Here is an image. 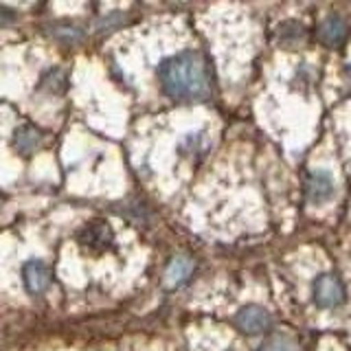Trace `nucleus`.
Listing matches in <instances>:
<instances>
[{"label": "nucleus", "mask_w": 351, "mask_h": 351, "mask_svg": "<svg viewBox=\"0 0 351 351\" xmlns=\"http://www.w3.org/2000/svg\"><path fill=\"white\" fill-rule=\"evenodd\" d=\"M162 93L173 101H206L213 93V77L208 62L197 51H182L158 66Z\"/></svg>", "instance_id": "obj_1"}, {"label": "nucleus", "mask_w": 351, "mask_h": 351, "mask_svg": "<svg viewBox=\"0 0 351 351\" xmlns=\"http://www.w3.org/2000/svg\"><path fill=\"white\" fill-rule=\"evenodd\" d=\"M305 195L312 204H325L334 200L336 195V180L334 176L325 169H312L305 176Z\"/></svg>", "instance_id": "obj_2"}, {"label": "nucleus", "mask_w": 351, "mask_h": 351, "mask_svg": "<svg viewBox=\"0 0 351 351\" xmlns=\"http://www.w3.org/2000/svg\"><path fill=\"white\" fill-rule=\"evenodd\" d=\"M312 292L316 305L323 307V310H332V307H338L345 301V288L334 274H318L314 279Z\"/></svg>", "instance_id": "obj_3"}, {"label": "nucleus", "mask_w": 351, "mask_h": 351, "mask_svg": "<svg viewBox=\"0 0 351 351\" xmlns=\"http://www.w3.org/2000/svg\"><path fill=\"white\" fill-rule=\"evenodd\" d=\"M235 325L244 332L246 336H257L268 332L272 325L270 312L261 305H244L235 314Z\"/></svg>", "instance_id": "obj_4"}, {"label": "nucleus", "mask_w": 351, "mask_h": 351, "mask_svg": "<svg viewBox=\"0 0 351 351\" xmlns=\"http://www.w3.org/2000/svg\"><path fill=\"white\" fill-rule=\"evenodd\" d=\"M80 244L86 248V250H106L110 244H112V230L110 226L104 222V219H93L90 224H86L82 230H80Z\"/></svg>", "instance_id": "obj_5"}, {"label": "nucleus", "mask_w": 351, "mask_h": 351, "mask_svg": "<svg viewBox=\"0 0 351 351\" xmlns=\"http://www.w3.org/2000/svg\"><path fill=\"white\" fill-rule=\"evenodd\" d=\"M22 281L29 294H42L51 285V268L44 261H27L22 266Z\"/></svg>", "instance_id": "obj_6"}, {"label": "nucleus", "mask_w": 351, "mask_h": 351, "mask_svg": "<svg viewBox=\"0 0 351 351\" xmlns=\"http://www.w3.org/2000/svg\"><path fill=\"white\" fill-rule=\"evenodd\" d=\"M318 38H321V42L327 44V47H338V44H343V40L347 38V22L338 16L323 20L321 27H318Z\"/></svg>", "instance_id": "obj_7"}, {"label": "nucleus", "mask_w": 351, "mask_h": 351, "mask_svg": "<svg viewBox=\"0 0 351 351\" xmlns=\"http://www.w3.org/2000/svg\"><path fill=\"white\" fill-rule=\"evenodd\" d=\"M40 143H42V134H40V130H36L33 125H22L14 134V147L22 156H31V154L40 147Z\"/></svg>", "instance_id": "obj_8"}, {"label": "nucleus", "mask_w": 351, "mask_h": 351, "mask_svg": "<svg viewBox=\"0 0 351 351\" xmlns=\"http://www.w3.org/2000/svg\"><path fill=\"white\" fill-rule=\"evenodd\" d=\"M191 272H193V261L184 255H178L169 263L167 272H165V283H167L169 288H176V285H180L182 281L189 279Z\"/></svg>", "instance_id": "obj_9"}, {"label": "nucleus", "mask_w": 351, "mask_h": 351, "mask_svg": "<svg viewBox=\"0 0 351 351\" xmlns=\"http://www.w3.org/2000/svg\"><path fill=\"white\" fill-rule=\"evenodd\" d=\"M305 38V29L299 25V22H285L277 29V42L281 47H299Z\"/></svg>", "instance_id": "obj_10"}, {"label": "nucleus", "mask_w": 351, "mask_h": 351, "mask_svg": "<svg viewBox=\"0 0 351 351\" xmlns=\"http://www.w3.org/2000/svg\"><path fill=\"white\" fill-rule=\"evenodd\" d=\"M66 88V73L62 69H51L49 73H44L42 82H40V90H47L58 95Z\"/></svg>", "instance_id": "obj_11"}, {"label": "nucleus", "mask_w": 351, "mask_h": 351, "mask_svg": "<svg viewBox=\"0 0 351 351\" xmlns=\"http://www.w3.org/2000/svg\"><path fill=\"white\" fill-rule=\"evenodd\" d=\"M261 351H299L296 340L288 334H272L266 343H263Z\"/></svg>", "instance_id": "obj_12"}, {"label": "nucleus", "mask_w": 351, "mask_h": 351, "mask_svg": "<svg viewBox=\"0 0 351 351\" xmlns=\"http://www.w3.org/2000/svg\"><path fill=\"white\" fill-rule=\"evenodd\" d=\"M11 20H14V11L7 7H0V25H5V22H11Z\"/></svg>", "instance_id": "obj_13"}, {"label": "nucleus", "mask_w": 351, "mask_h": 351, "mask_svg": "<svg viewBox=\"0 0 351 351\" xmlns=\"http://www.w3.org/2000/svg\"><path fill=\"white\" fill-rule=\"evenodd\" d=\"M347 77H349V82H351V64L347 66Z\"/></svg>", "instance_id": "obj_14"}]
</instances>
